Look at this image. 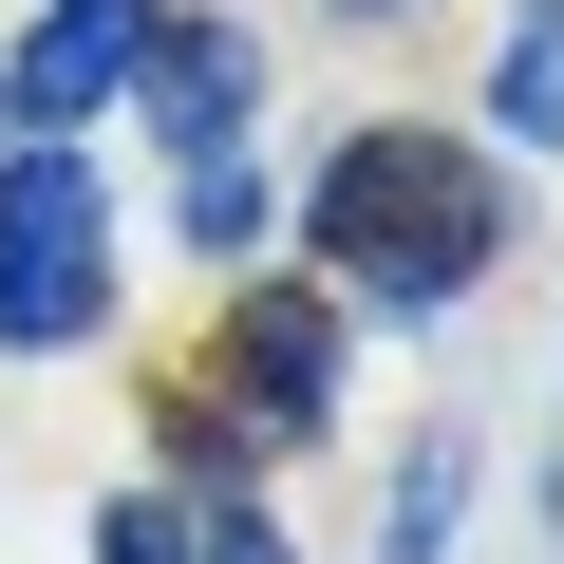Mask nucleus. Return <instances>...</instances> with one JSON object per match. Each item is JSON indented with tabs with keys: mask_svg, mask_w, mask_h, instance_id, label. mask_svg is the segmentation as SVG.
Returning a JSON list of instances; mask_svg holds the SVG:
<instances>
[{
	"mask_svg": "<svg viewBox=\"0 0 564 564\" xmlns=\"http://www.w3.org/2000/svg\"><path fill=\"white\" fill-rule=\"evenodd\" d=\"M489 113L527 151H564V0H508V57H489Z\"/></svg>",
	"mask_w": 564,
	"mask_h": 564,
	"instance_id": "6",
	"label": "nucleus"
},
{
	"mask_svg": "<svg viewBox=\"0 0 564 564\" xmlns=\"http://www.w3.org/2000/svg\"><path fill=\"white\" fill-rule=\"evenodd\" d=\"M452 489H470V452L433 433V452H414V489H395V564H433V545H452Z\"/></svg>",
	"mask_w": 564,
	"mask_h": 564,
	"instance_id": "7",
	"label": "nucleus"
},
{
	"mask_svg": "<svg viewBox=\"0 0 564 564\" xmlns=\"http://www.w3.org/2000/svg\"><path fill=\"white\" fill-rule=\"evenodd\" d=\"M226 358H245V414H263V433H321V358H339V321H321V302H245V321H226ZM226 358H207V377H226Z\"/></svg>",
	"mask_w": 564,
	"mask_h": 564,
	"instance_id": "5",
	"label": "nucleus"
},
{
	"mask_svg": "<svg viewBox=\"0 0 564 564\" xmlns=\"http://www.w3.org/2000/svg\"><path fill=\"white\" fill-rule=\"evenodd\" d=\"M188 564H282V545H263L245 508H207V527H188Z\"/></svg>",
	"mask_w": 564,
	"mask_h": 564,
	"instance_id": "9",
	"label": "nucleus"
},
{
	"mask_svg": "<svg viewBox=\"0 0 564 564\" xmlns=\"http://www.w3.org/2000/svg\"><path fill=\"white\" fill-rule=\"evenodd\" d=\"M489 226H508V188H489V151H452V132H358V151L321 170V263L358 282L377 321H433L452 282L489 263Z\"/></svg>",
	"mask_w": 564,
	"mask_h": 564,
	"instance_id": "1",
	"label": "nucleus"
},
{
	"mask_svg": "<svg viewBox=\"0 0 564 564\" xmlns=\"http://www.w3.org/2000/svg\"><path fill=\"white\" fill-rule=\"evenodd\" d=\"M132 57H151V0H57V20L20 39V76H0V113L76 151V113H113V95H132Z\"/></svg>",
	"mask_w": 564,
	"mask_h": 564,
	"instance_id": "3",
	"label": "nucleus"
},
{
	"mask_svg": "<svg viewBox=\"0 0 564 564\" xmlns=\"http://www.w3.org/2000/svg\"><path fill=\"white\" fill-rule=\"evenodd\" d=\"M95 564H188V508H113V527H95Z\"/></svg>",
	"mask_w": 564,
	"mask_h": 564,
	"instance_id": "8",
	"label": "nucleus"
},
{
	"mask_svg": "<svg viewBox=\"0 0 564 564\" xmlns=\"http://www.w3.org/2000/svg\"><path fill=\"white\" fill-rule=\"evenodd\" d=\"M132 95H151V113H170V132H188V170H207V151H226V132H245V95H263V39H245V20H170V39H151V76H132Z\"/></svg>",
	"mask_w": 564,
	"mask_h": 564,
	"instance_id": "4",
	"label": "nucleus"
},
{
	"mask_svg": "<svg viewBox=\"0 0 564 564\" xmlns=\"http://www.w3.org/2000/svg\"><path fill=\"white\" fill-rule=\"evenodd\" d=\"M113 321V207H95V170L76 151H39V170H0V339H95Z\"/></svg>",
	"mask_w": 564,
	"mask_h": 564,
	"instance_id": "2",
	"label": "nucleus"
}]
</instances>
